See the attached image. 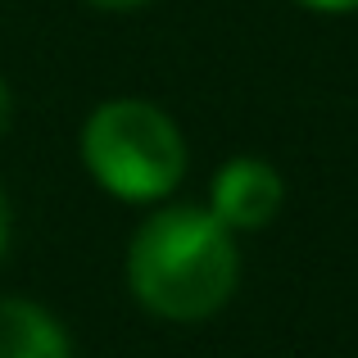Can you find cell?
<instances>
[{"label": "cell", "mask_w": 358, "mask_h": 358, "mask_svg": "<svg viewBox=\"0 0 358 358\" xmlns=\"http://www.w3.org/2000/svg\"><path fill=\"white\" fill-rule=\"evenodd\" d=\"M241 245L209 213V204H155L136 222L122 259L127 295L141 313L173 327L218 317L241 290Z\"/></svg>", "instance_id": "obj_1"}, {"label": "cell", "mask_w": 358, "mask_h": 358, "mask_svg": "<svg viewBox=\"0 0 358 358\" xmlns=\"http://www.w3.org/2000/svg\"><path fill=\"white\" fill-rule=\"evenodd\" d=\"M78 159L109 200L155 209L186 182L191 145L164 105L145 96H109L82 118Z\"/></svg>", "instance_id": "obj_2"}, {"label": "cell", "mask_w": 358, "mask_h": 358, "mask_svg": "<svg viewBox=\"0 0 358 358\" xmlns=\"http://www.w3.org/2000/svg\"><path fill=\"white\" fill-rule=\"evenodd\" d=\"M281 204H286V177L259 155H231L209 182V213L236 236L272 227L281 218Z\"/></svg>", "instance_id": "obj_3"}, {"label": "cell", "mask_w": 358, "mask_h": 358, "mask_svg": "<svg viewBox=\"0 0 358 358\" xmlns=\"http://www.w3.org/2000/svg\"><path fill=\"white\" fill-rule=\"evenodd\" d=\"M0 358H73V336L41 299L0 295Z\"/></svg>", "instance_id": "obj_4"}, {"label": "cell", "mask_w": 358, "mask_h": 358, "mask_svg": "<svg viewBox=\"0 0 358 358\" xmlns=\"http://www.w3.org/2000/svg\"><path fill=\"white\" fill-rule=\"evenodd\" d=\"M290 5L308 9V14H322V18H345V14H358V0H290Z\"/></svg>", "instance_id": "obj_5"}, {"label": "cell", "mask_w": 358, "mask_h": 358, "mask_svg": "<svg viewBox=\"0 0 358 358\" xmlns=\"http://www.w3.org/2000/svg\"><path fill=\"white\" fill-rule=\"evenodd\" d=\"M9 241H14V209H9V195H5V186H0V263H5V254H9Z\"/></svg>", "instance_id": "obj_6"}, {"label": "cell", "mask_w": 358, "mask_h": 358, "mask_svg": "<svg viewBox=\"0 0 358 358\" xmlns=\"http://www.w3.org/2000/svg\"><path fill=\"white\" fill-rule=\"evenodd\" d=\"M9 127H14V87H9L5 73H0V141H5Z\"/></svg>", "instance_id": "obj_7"}, {"label": "cell", "mask_w": 358, "mask_h": 358, "mask_svg": "<svg viewBox=\"0 0 358 358\" xmlns=\"http://www.w3.org/2000/svg\"><path fill=\"white\" fill-rule=\"evenodd\" d=\"M82 5H91V9H109V14H122V9H141V5H150V0H82Z\"/></svg>", "instance_id": "obj_8"}]
</instances>
